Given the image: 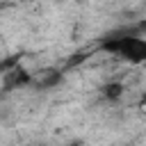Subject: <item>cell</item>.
Returning <instances> with one entry per match:
<instances>
[{
  "instance_id": "6da1fadb",
  "label": "cell",
  "mask_w": 146,
  "mask_h": 146,
  "mask_svg": "<svg viewBox=\"0 0 146 146\" xmlns=\"http://www.w3.org/2000/svg\"><path fill=\"white\" fill-rule=\"evenodd\" d=\"M103 50L110 55H116L130 64H141L146 62V39L139 34H121V36H105L100 43Z\"/></svg>"
},
{
  "instance_id": "7a4b0ae2",
  "label": "cell",
  "mask_w": 146,
  "mask_h": 146,
  "mask_svg": "<svg viewBox=\"0 0 146 146\" xmlns=\"http://www.w3.org/2000/svg\"><path fill=\"white\" fill-rule=\"evenodd\" d=\"M59 82H62V73L59 71H46L43 73V80L39 82V87L41 89H50V87H55Z\"/></svg>"
},
{
  "instance_id": "3957f363",
  "label": "cell",
  "mask_w": 146,
  "mask_h": 146,
  "mask_svg": "<svg viewBox=\"0 0 146 146\" xmlns=\"http://www.w3.org/2000/svg\"><path fill=\"white\" fill-rule=\"evenodd\" d=\"M105 98H110V100H116V98H121L123 96V84L121 82H110V84H105Z\"/></svg>"
},
{
  "instance_id": "277c9868",
  "label": "cell",
  "mask_w": 146,
  "mask_h": 146,
  "mask_svg": "<svg viewBox=\"0 0 146 146\" xmlns=\"http://www.w3.org/2000/svg\"><path fill=\"white\" fill-rule=\"evenodd\" d=\"M68 146H82V144H80V141H71Z\"/></svg>"
}]
</instances>
